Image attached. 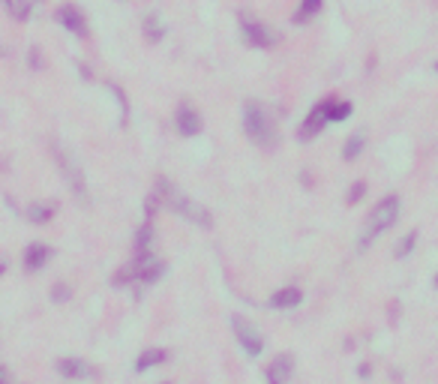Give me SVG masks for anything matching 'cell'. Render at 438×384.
Listing matches in <instances>:
<instances>
[{"mask_svg": "<svg viewBox=\"0 0 438 384\" xmlns=\"http://www.w3.org/2000/svg\"><path fill=\"white\" fill-rule=\"evenodd\" d=\"M156 196H159V201L166 204L168 210L178 213L180 220L195 222V225H202V228L214 225V216H210V210L204 208V204H198L195 198L186 196V192H180L178 186L168 181V177H159V181H156Z\"/></svg>", "mask_w": 438, "mask_h": 384, "instance_id": "6da1fadb", "label": "cell"}, {"mask_svg": "<svg viewBox=\"0 0 438 384\" xmlns=\"http://www.w3.org/2000/svg\"><path fill=\"white\" fill-rule=\"evenodd\" d=\"M399 210H403V201H399L396 192H393V196H384L379 204H375V208L369 210V216H367L364 232H360L357 249L372 247V243L379 240L384 232H391V228L396 225V220H399Z\"/></svg>", "mask_w": 438, "mask_h": 384, "instance_id": "7a4b0ae2", "label": "cell"}, {"mask_svg": "<svg viewBox=\"0 0 438 384\" xmlns=\"http://www.w3.org/2000/svg\"><path fill=\"white\" fill-rule=\"evenodd\" d=\"M162 273H166V261H159L154 255V249H150V252H139L129 264H123L120 271L111 276V283L117 288H123V286H154Z\"/></svg>", "mask_w": 438, "mask_h": 384, "instance_id": "3957f363", "label": "cell"}, {"mask_svg": "<svg viewBox=\"0 0 438 384\" xmlns=\"http://www.w3.org/2000/svg\"><path fill=\"white\" fill-rule=\"evenodd\" d=\"M243 132H246L249 142L265 147V150H270L273 145H277V138H279L277 135V120L270 118L267 106H261V102H255V99H249L243 106Z\"/></svg>", "mask_w": 438, "mask_h": 384, "instance_id": "277c9868", "label": "cell"}, {"mask_svg": "<svg viewBox=\"0 0 438 384\" xmlns=\"http://www.w3.org/2000/svg\"><path fill=\"white\" fill-rule=\"evenodd\" d=\"M52 153H54V159H57V165H60V174H64V181H67L69 192L75 196V201H79V204H87V181H84V171H81L79 157H75L69 147L57 145V142L52 145Z\"/></svg>", "mask_w": 438, "mask_h": 384, "instance_id": "5b68a950", "label": "cell"}, {"mask_svg": "<svg viewBox=\"0 0 438 384\" xmlns=\"http://www.w3.org/2000/svg\"><path fill=\"white\" fill-rule=\"evenodd\" d=\"M237 21H241L243 40L253 45V48H273V45L279 43L277 30H270V24H265L261 18H253L249 12H241V16H237Z\"/></svg>", "mask_w": 438, "mask_h": 384, "instance_id": "8992f818", "label": "cell"}, {"mask_svg": "<svg viewBox=\"0 0 438 384\" xmlns=\"http://www.w3.org/2000/svg\"><path fill=\"white\" fill-rule=\"evenodd\" d=\"M231 327H234V337H237V345L249 354V357H258L265 351V337H261V330L249 322L243 315H234L231 318Z\"/></svg>", "mask_w": 438, "mask_h": 384, "instance_id": "52a82bcc", "label": "cell"}, {"mask_svg": "<svg viewBox=\"0 0 438 384\" xmlns=\"http://www.w3.org/2000/svg\"><path fill=\"white\" fill-rule=\"evenodd\" d=\"M328 123H330V120H328V99H321L318 106L309 108V114L304 118V123H300V130H297L300 142H309V138L321 135V130H324Z\"/></svg>", "mask_w": 438, "mask_h": 384, "instance_id": "ba28073f", "label": "cell"}, {"mask_svg": "<svg viewBox=\"0 0 438 384\" xmlns=\"http://www.w3.org/2000/svg\"><path fill=\"white\" fill-rule=\"evenodd\" d=\"M174 126H178V132H180L183 138H192V135L202 132L204 120H202V114H198V108L192 106V102L183 99L180 106H178V114H174Z\"/></svg>", "mask_w": 438, "mask_h": 384, "instance_id": "9c48e42d", "label": "cell"}, {"mask_svg": "<svg viewBox=\"0 0 438 384\" xmlns=\"http://www.w3.org/2000/svg\"><path fill=\"white\" fill-rule=\"evenodd\" d=\"M57 21H60V28L69 30L72 36H79V40H87V18H84V12L75 6V4H64V6H57Z\"/></svg>", "mask_w": 438, "mask_h": 384, "instance_id": "30bf717a", "label": "cell"}, {"mask_svg": "<svg viewBox=\"0 0 438 384\" xmlns=\"http://www.w3.org/2000/svg\"><path fill=\"white\" fill-rule=\"evenodd\" d=\"M294 375V357L292 354H277L265 366V381L267 384H289Z\"/></svg>", "mask_w": 438, "mask_h": 384, "instance_id": "8fae6325", "label": "cell"}, {"mask_svg": "<svg viewBox=\"0 0 438 384\" xmlns=\"http://www.w3.org/2000/svg\"><path fill=\"white\" fill-rule=\"evenodd\" d=\"M52 259H54V249L48 247V243H30V247L24 249V267H28V273L42 271Z\"/></svg>", "mask_w": 438, "mask_h": 384, "instance_id": "7c38bea8", "label": "cell"}, {"mask_svg": "<svg viewBox=\"0 0 438 384\" xmlns=\"http://www.w3.org/2000/svg\"><path fill=\"white\" fill-rule=\"evenodd\" d=\"M304 303V291L297 286H285V288H277L270 294V306L279 312H289V310H297V306Z\"/></svg>", "mask_w": 438, "mask_h": 384, "instance_id": "4fadbf2b", "label": "cell"}, {"mask_svg": "<svg viewBox=\"0 0 438 384\" xmlns=\"http://www.w3.org/2000/svg\"><path fill=\"white\" fill-rule=\"evenodd\" d=\"M57 373L69 378V381H81V378H91L93 369L87 361H81V357H60L57 361Z\"/></svg>", "mask_w": 438, "mask_h": 384, "instance_id": "5bb4252c", "label": "cell"}, {"mask_svg": "<svg viewBox=\"0 0 438 384\" xmlns=\"http://www.w3.org/2000/svg\"><path fill=\"white\" fill-rule=\"evenodd\" d=\"M166 361H168V349H159V345H154V349H144L139 357H135V373H147V369L162 366Z\"/></svg>", "mask_w": 438, "mask_h": 384, "instance_id": "9a60e30c", "label": "cell"}, {"mask_svg": "<svg viewBox=\"0 0 438 384\" xmlns=\"http://www.w3.org/2000/svg\"><path fill=\"white\" fill-rule=\"evenodd\" d=\"M142 30H144V40L150 43V45H156V43H162L166 40V24L159 21V16H144V21H142Z\"/></svg>", "mask_w": 438, "mask_h": 384, "instance_id": "2e32d148", "label": "cell"}, {"mask_svg": "<svg viewBox=\"0 0 438 384\" xmlns=\"http://www.w3.org/2000/svg\"><path fill=\"white\" fill-rule=\"evenodd\" d=\"M54 204L52 201H33L30 208H28V222H33V225H45V222H52L54 220Z\"/></svg>", "mask_w": 438, "mask_h": 384, "instance_id": "e0dca14e", "label": "cell"}, {"mask_svg": "<svg viewBox=\"0 0 438 384\" xmlns=\"http://www.w3.org/2000/svg\"><path fill=\"white\" fill-rule=\"evenodd\" d=\"M321 6H324V0H300V6H297V12H294V24L297 28H304V24H309L312 18L321 12Z\"/></svg>", "mask_w": 438, "mask_h": 384, "instance_id": "ac0fdd59", "label": "cell"}, {"mask_svg": "<svg viewBox=\"0 0 438 384\" xmlns=\"http://www.w3.org/2000/svg\"><path fill=\"white\" fill-rule=\"evenodd\" d=\"M352 111H355V106L352 102H345V99H328V120L330 123H342V120H348L352 118Z\"/></svg>", "mask_w": 438, "mask_h": 384, "instance_id": "d6986e66", "label": "cell"}, {"mask_svg": "<svg viewBox=\"0 0 438 384\" xmlns=\"http://www.w3.org/2000/svg\"><path fill=\"white\" fill-rule=\"evenodd\" d=\"M154 237H156L154 220H144V225L135 232V252H150L154 249Z\"/></svg>", "mask_w": 438, "mask_h": 384, "instance_id": "ffe728a7", "label": "cell"}, {"mask_svg": "<svg viewBox=\"0 0 438 384\" xmlns=\"http://www.w3.org/2000/svg\"><path fill=\"white\" fill-rule=\"evenodd\" d=\"M364 147H367V135H364V132L348 135V142H345V147H342V159H345V162H355L360 153H364Z\"/></svg>", "mask_w": 438, "mask_h": 384, "instance_id": "44dd1931", "label": "cell"}, {"mask_svg": "<svg viewBox=\"0 0 438 384\" xmlns=\"http://www.w3.org/2000/svg\"><path fill=\"white\" fill-rule=\"evenodd\" d=\"M415 249H417V232H408L399 237V243L393 247V259H408Z\"/></svg>", "mask_w": 438, "mask_h": 384, "instance_id": "7402d4cb", "label": "cell"}, {"mask_svg": "<svg viewBox=\"0 0 438 384\" xmlns=\"http://www.w3.org/2000/svg\"><path fill=\"white\" fill-rule=\"evenodd\" d=\"M40 6V0H12V16H16L18 21H28L33 16V9Z\"/></svg>", "mask_w": 438, "mask_h": 384, "instance_id": "603a6c76", "label": "cell"}, {"mask_svg": "<svg viewBox=\"0 0 438 384\" xmlns=\"http://www.w3.org/2000/svg\"><path fill=\"white\" fill-rule=\"evenodd\" d=\"M364 196H367V181H355L352 186H348L345 201L348 204H360V201H364Z\"/></svg>", "mask_w": 438, "mask_h": 384, "instance_id": "cb8c5ba5", "label": "cell"}, {"mask_svg": "<svg viewBox=\"0 0 438 384\" xmlns=\"http://www.w3.org/2000/svg\"><path fill=\"white\" fill-rule=\"evenodd\" d=\"M30 67L36 69V72H40V69H45V60H42V55H40V48H30Z\"/></svg>", "mask_w": 438, "mask_h": 384, "instance_id": "d4e9b609", "label": "cell"}, {"mask_svg": "<svg viewBox=\"0 0 438 384\" xmlns=\"http://www.w3.org/2000/svg\"><path fill=\"white\" fill-rule=\"evenodd\" d=\"M52 298H54V300H69V298H72V291H69L64 283H57L54 291H52Z\"/></svg>", "mask_w": 438, "mask_h": 384, "instance_id": "484cf974", "label": "cell"}, {"mask_svg": "<svg viewBox=\"0 0 438 384\" xmlns=\"http://www.w3.org/2000/svg\"><path fill=\"white\" fill-rule=\"evenodd\" d=\"M357 375H360V378H369V375H372V366H369V363H360V366H357Z\"/></svg>", "mask_w": 438, "mask_h": 384, "instance_id": "4316f807", "label": "cell"}, {"mask_svg": "<svg viewBox=\"0 0 438 384\" xmlns=\"http://www.w3.org/2000/svg\"><path fill=\"white\" fill-rule=\"evenodd\" d=\"M0 384H12V375H9L6 366H0Z\"/></svg>", "mask_w": 438, "mask_h": 384, "instance_id": "83f0119b", "label": "cell"}, {"mask_svg": "<svg viewBox=\"0 0 438 384\" xmlns=\"http://www.w3.org/2000/svg\"><path fill=\"white\" fill-rule=\"evenodd\" d=\"M4 271H6V261H4V259H0V276H4Z\"/></svg>", "mask_w": 438, "mask_h": 384, "instance_id": "f1b7e54d", "label": "cell"}, {"mask_svg": "<svg viewBox=\"0 0 438 384\" xmlns=\"http://www.w3.org/2000/svg\"><path fill=\"white\" fill-rule=\"evenodd\" d=\"M0 4H4L6 9H12V0H0Z\"/></svg>", "mask_w": 438, "mask_h": 384, "instance_id": "f546056e", "label": "cell"}, {"mask_svg": "<svg viewBox=\"0 0 438 384\" xmlns=\"http://www.w3.org/2000/svg\"><path fill=\"white\" fill-rule=\"evenodd\" d=\"M4 55H6V48H4V45H0V57H4Z\"/></svg>", "mask_w": 438, "mask_h": 384, "instance_id": "4dcf8cb0", "label": "cell"}, {"mask_svg": "<svg viewBox=\"0 0 438 384\" xmlns=\"http://www.w3.org/2000/svg\"><path fill=\"white\" fill-rule=\"evenodd\" d=\"M435 72H438V63H435Z\"/></svg>", "mask_w": 438, "mask_h": 384, "instance_id": "1f68e13d", "label": "cell"}, {"mask_svg": "<svg viewBox=\"0 0 438 384\" xmlns=\"http://www.w3.org/2000/svg\"><path fill=\"white\" fill-rule=\"evenodd\" d=\"M435 286H438V276H435Z\"/></svg>", "mask_w": 438, "mask_h": 384, "instance_id": "d6a6232c", "label": "cell"}]
</instances>
